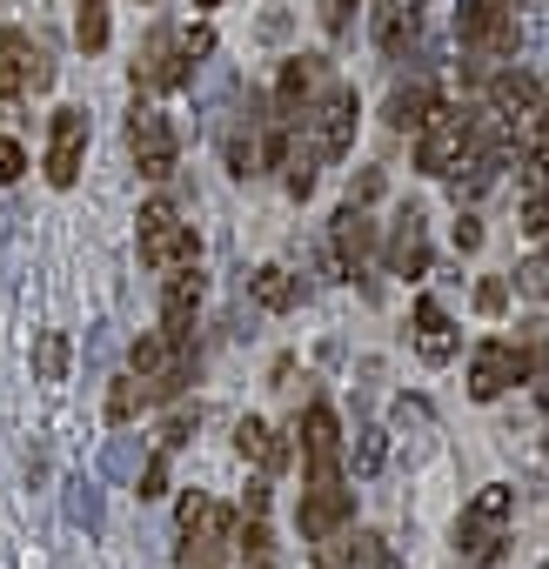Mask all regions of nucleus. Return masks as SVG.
I'll use <instances>...</instances> for the list:
<instances>
[{
    "mask_svg": "<svg viewBox=\"0 0 549 569\" xmlns=\"http://www.w3.org/2000/svg\"><path fill=\"white\" fill-rule=\"evenodd\" d=\"M228 542H234V516L221 502H208L201 489H188L181 496V549H174L181 569H221Z\"/></svg>",
    "mask_w": 549,
    "mask_h": 569,
    "instance_id": "f257e3e1",
    "label": "nucleus"
},
{
    "mask_svg": "<svg viewBox=\"0 0 549 569\" xmlns=\"http://www.w3.org/2000/svg\"><path fill=\"white\" fill-rule=\"evenodd\" d=\"M356 114H362L356 88H322V101L302 108V148L316 161H342L356 148Z\"/></svg>",
    "mask_w": 549,
    "mask_h": 569,
    "instance_id": "f03ea898",
    "label": "nucleus"
},
{
    "mask_svg": "<svg viewBox=\"0 0 549 569\" xmlns=\"http://www.w3.org/2000/svg\"><path fill=\"white\" fill-rule=\"evenodd\" d=\"M476 154V114L469 108H436L416 128V168L422 174H456Z\"/></svg>",
    "mask_w": 549,
    "mask_h": 569,
    "instance_id": "7ed1b4c3",
    "label": "nucleus"
},
{
    "mask_svg": "<svg viewBox=\"0 0 549 569\" xmlns=\"http://www.w3.org/2000/svg\"><path fill=\"white\" fill-rule=\"evenodd\" d=\"M509 509H516V489H502V482L476 489V502H469L462 522H456V549H462L469 562H496V556H502V522H509Z\"/></svg>",
    "mask_w": 549,
    "mask_h": 569,
    "instance_id": "20e7f679",
    "label": "nucleus"
},
{
    "mask_svg": "<svg viewBox=\"0 0 549 569\" xmlns=\"http://www.w3.org/2000/svg\"><path fill=\"white\" fill-rule=\"evenodd\" d=\"M48 81H54V61L34 48V34H21V28L0 34V108H14V101L41 94Z\"/></svg>",
    "mask_w": 549,
    "mask_h": 569,
    "instance_id": "39448f33",
    "label": "nucleus"
},
{
    "mask_svg": "<svg viewBox=\"0 0 549 569\" xmlns=\"http://www.w3.org/2000/svg\"><path fill=\"white\" fill-rule=\"evenodd\" d=\"M134 88L141 94H174V88H188V48H181V34L161 21V28H148V41H141V54H134Z\"/></svg>",
    "mask_w": 549,
    "mask_h": 569,
    "instance_id": "423d86ee",
    "label": "nucleus"
},
{
    "mask_svg": "<svg viewBox=\"0 0 549 569\" xmlns=\"http://www.w3.org/2000/svg\"><path fill=\"white\" fill-rule=\"evenodd\" d=\"M141 261L148 268H181V261H194V228L174 214V201H148L141 208Z\"/></svg>",
    "mask_w": 549,
    "mask_h": 569,
    "instance_id": "0eeeda50",
    "label": "nucleus"
},
{
    "mask_svg": "<svg viewBox=\"0 0 549 569\" xmlns=\"http://www.w3.org/2000/svg\"><path fill=\"white\" fill-rule=\"evenodd\" d=\"M128 148H134V168L148 174V181H168L174 174V128H168V114L161 108H148V101H134V114H128Z\"/></svg>",
    "mask_w": 549,
    "mask_h": 569,
    "instance_id": "6e6552de",
    "label": "nucleus"
},
{
    "mask_svg": "<svg viewBox=\"0 0 549 569\" xmlns=\"http://www.w3.org/2000/svg\"><path fill=\"white\" fill-rule=\"evenodd\" d=\"M529 349L536 342H482L469 356V396L476 402H496L509 382H529Z\"/></svg>",
    "mask_w": 549,
    "mask_h": 569,
    "instance_id": "1a4fd4ad",
    "label": "nucleus"
},
{
    "mask_svg": "<svg viewBox=\"0 0 549 569\" xmlns=\"http://www.w3.org/2000/svg\"><path fill=\"white\" fill-rule=\"evenodd\" d=\"M296 436H302V469H309V482H336V476H342V422H336V409H329V402H309V416L296 422Z\"/></svg>",
    "mask_w": 549,
    "mask_h": 569,
    "instance_id": "9d476101",
    "label": "nucleus"
},
{
    "mask_svg": "<svg viewBox=\"0 0 549 569\" xmlns=\"http://www.w3.org/2000/svg\"><path fill=\"white\" fill-rule=\"evenodd\" d=\"M81 154H88V108H61L48 128V181L74 188L81 181Z\"/></svg>",
    "mask_w": 549,
    "mask_h": 569,
    "instance_id": "9b49d317",
    "label": "nucleus"
},
{
    "mask_svg": "<svg viewBox=\"0 0 549 569\" xmlns=\"http://www.w3.org/2000/svg\"><path fill=\"white\" fill-rule=\"evenodd\" d=\"M349 516H356V489H342V476H336V482H316V489H302V509H296V522H302V542H322V536L349 529Z\"/></svg>",
    "mask_w": 549,
    "mask_h": 569,
    "instance_id": "f8f14e48",
    "label": "nucleus"
},
{
    "mask_svg": "<svg viewBox=\"0 0 549 569\" xmlns=\"http://www.w3.org/2000/svg\"><path fill=\"white\" fill-rule=\"evenodd\" d=\"M322 81H329V61L322 54H296V61H282V81H274L268 108L282 114V121H302V108L322 94Z\"/></svg>",
    "mask_w": 549,
    "mask_h": 569,
    "instance_id": "ddd939ff",
    "label": "nucleus"
},
{
    "mask_svg": "<svg viewBox=\"0 0 549 569\" xmlns=\"http://www.w3.org/2000/svg\"><path fill=\"white\" fill-rule=\"evenodd\" d=\"M194 309H201V268L181 261V268H168V281H161V329H168V342H188Z\"/></svg>",
    "mask_w": 549,
    "mask_h": 569,
    "instance_id": "4468645a",
    "label": "nucleus"
},
{
    "mask_svg": "<svg viewBox=\"0 0 549 569\" xmlns=\"http://www.w3.org/2000/svg\"><path fill=\"white\" fill-rule=\"evenodd\" d=\"M329 254H336L342 274H362V268H369V254H376V221L362 214V201H349V208L329 221Z\"/></svg>",
    "mask_w": 549,
    "mask_h": 569,
    "instance_id": "2eb2a0df",
    "label": "nucleus"
},
{
    "mask_svg": "<svg viewBox=\"0 0 549 569\" xmlns=\"http://www.w3.org/2000/svg\"><path fill=\"white\" fill-rule=\"evenodd\" d=\"M389 274H429V228H422V208H402L396 228H389V248H382Z\"/></svg>",
    "mask_w": 549,
    "mask_h": 569,
    "instance_id": "dca6fc26",
    "label": "nucleus"
},
{
    "mask_svg": "<svg viewBox=\"0 0 549 569\" xmlns=\"http://www.w3.org/2000/svg\"><path fill=\"white\" fill-rule=\"evenodd\" d=\"M436 8V0H409V8H382V21H376V41H382V54L389 61H409V48H416V34H422V14Z\"/></svg>",
    "mask_w": 549,
    "mask_h": 569,
    "instance_id": "f3484780",
    "label": "nucleus"
},
{
    "mask_svg": "<svg viewBox=\"0 0 549 569\" xmlns=\"http://www.w3.org/2000/svg\"><path fill=\"white\" fill-rule=\"evenodd\" d=\"M542 101V88L522 74V68H489V108L509 114V121H529V108Z\"/></svg>",
    "mask_w": 549,
    "mask_h": 569,
    "instance_id": "a211bd4d",
    "label": "nucleus"
},
{
    "mask_svg": "<svg viewBox=\"0 0 549 569\" xmlns=\"http://www.w3.org/2000/svg\"><path fill=\"white\" fill-rule=\"evenodd\" d=\"M416 356L422 362H449L456 356V322H449V309L442 302H416Z\"/></svg>",
    "mask_w": 549,
    "mask_h": 569,
    "instance_id": "6ab92c4d",
    "label": "nucleus"
},
{
    "mask_svg": "<svg viewBox=\"0 0 549 569\" xmlns=\"http://www.w3.org/2000/svg\"><path fill=\"white\" fill-rule=\"evenodd\" d=\"M188 342H168V329H154V336H134V349H128V369L141 376V389L148 382H161L168 369H174V356H181Z\"/></svg>",
    "mask_w": 549,
    "mask_h": 569,
    "instance_id": "aec40b11",
    "label": "nucleus"
},
{
    "mask_svg": "<svg viewBox=\"0 0 549 569\" xmlns=\"http://www.w3.org/2000/svg\"><path fill=\"white\" fill-rule=\"evenodd\" d=\"M234 449H241L248 462H261L268 476H274V469H289V442L274 436L268 422H254V416H241V429H234Z\"/></svg>",
    "mask_w": 549,
    "mask_h": 569,
    "instance_id": "412c9836",
    "label": "nucleus"
},
{
    "mask_svg": "<svg viewBox=\"0 0 549 569\" xmlns=\"http://www.w3.org/2000/svg\"><path fill=\"white\" fill-rule=\"evenodd\" d=\"M436 108H442V101H436V88H429V81H402V88L389 94V128H402V134H409V128H422Z\"/></svg>",
    "mask_w": 549,
    "mask_h": 569,
    "instance_id": "4be33fe9",
    "label": "nucleus"
},
{
    "mask_svg": "<svg viewBox=\"0 0 549 569\" xmlns=\"http://www.w3.org/2000/svg\"><path fill=\"white\" fill-rule=\"evenodd\" d=\"M248 289H254V302H261L268 316H282V309L302 302V281H296L289 268H254V274H248Z\"/></svg>",
    "mask_w": 549,
    "mask_h": 569,
    "instance_id": "5701e85b",
    "label": "nucleus"
},
{
    "mask_svg": "<svg viewBox=\"0 0 549 569\" xmlns=\"http://www.w3.org/2000/svg\"><path fill=\"white\" fill-rule=\"evenodd\" d=\"M141 462H148L141 436H108V449H101V476H108V482H134Z\"/></svg>",
    "mask_w": 549,
    "mask_h": 569,
    "instance_id": "b1692460",
    "label": "nucleus"
},
{
    "mask_svg": "<svg viewBox=\"0 0 549 569\" xmlns=\"http://www.w3.org/2000/svg\"><path fill=\"white\" fill-rule=\"evenodd\" d=\"M68 522H74V529H88V536H101V522H108V502H101V489H94L88 476H74V482H68Z\"/></svg>",
    "mask_w": 549,
    "mask_h": 569,
    "instance_id": "393cba45",
    "label": "nucleus"
},
{
    "mask_svg": "<svg viewBox=\"0 0 549 569\" xmlns=\"http://www.w3.org/2000/svg\"><path fill=\"white\" fill-rule=\"evenodd\" d=\"M34 376L41 382H68V336L61 329H41L34 336Z\"/></svg>",
    "mask_w": 549,
    "mask_h": 569,
    "instance_id": "a878e982",
    "label": "nucleus"
},
{
    "mask_svg": "<svg viewBox=\"0 0 549 569\" xmlns=\"http://www.w3.org/2000/svg\"><path fill=\"white\" fill-rule=\"evenodd\" d=\"M234 549H241V562H248V569H261V562H274V536H268V522H261V516H248V522H234Z\"/></svg>",
    "mask_w": 549,
    "mask_h": 569,
    "instance_id": "bb28decb",
    "label": "nucleus"
},
{
    "mask_svg": "<svg viewBox=\"0 0 549 569\" xmlns=\"http://www.w3.org/2000/svg\"><path fill=\"white\" fill-rule=\"evenodd\" d=\"M141 402H148V396H141V376H114V389H108V422L128 429V422L141 416Z\"/></svg>",
    "mask_w": 549,
    "mask_h": 569,
    "instance_id": "cd10ccee",
    "label": "nucleus"
},
{
    "mask_svg": "<svg viewBox=\"0 0 549 569\" xmlns=\"http://www.w3.org/2000/svg\"><path fill=\"white\" fill-rule=\"evenodd\" d=\"M74 41H81L88 54H101V48H108V0H81V21H74Z\"/></svg>",
    "mask_w": 549,
    "mask_h": 569,
    "instance_id": "c85d7f7f",
    "label": "nucleus"
},
{
    "mask_svg": "<svg viewBox=\"0 0 549 569\" xmlns=\"http://www.w3.org/2000/svg\"><path fill=\"white\" fill-rule=\"evenodd\" d=\"M516 289H522L529 302H549V248H536V254L516 268Z\"/></svg>",
    "mask_w": 549,
    "mask_h": 569,
    "instance_id": "c756f323",
    "label": "nucleus"
},
{
    "mask_svg": "<svg viewBox=\"0 0 549 569\" xmlns=\"http://www.w3.org/2000/svg\"><path fill=\"white\" fill-rule=\"evenodd\" d=\"M529 194H549V148H529L522 154V201Z\"/></svg>",
    "mask_w": 549,
    "mask_h": 569,
    "instance_id": "7c9ffc66",
    "label": "nucleus"
},
{
    "mask_svg": "<svg viewBox=\"0 0 549 569\" xmlns=\"http://www.w3.org/2000/svg\"><path fill=\"white\" fill-rule=\"evenodd\" d=\"M194 429H201V409H174V416L161 422V442L181 449V442H194Z\"/></svg>",
    "mask_w": 549,
    "mask_h": 569,
    "instance_id": "2f4dec72",
    "label": "nucleus"
},
{
    "mask_svg": "<svg viewBox=\"0 0 549 569\" xmlns=\"http://www.w3.org/2000/svg\"><path fill=\"white\" fill-rule=\"evenodd\" d=\"M356 469H362V476L382 469V429H362V442H356Z\"/></svg>",
    "mask_w": 549,
    "mask_h": 569,
    "instance_id": "473e14b6",
    "label": "nucleus"
},
{
    "mask_svg": "<svg viewBox=\"0 0 549 569\" xmlns=\"http://www.w3.org/2000/svg\"><path fill=\"white\" fill-rule=\"evenodd\" d=\"M21 168H28L21 141H8V134H0V188H8V181H21Z\"/></svg>",
    "mask_w": 549,
    "mask_h": 569,
    "instance_id": "72a5a7b5",
    "label": "nucleus"
},
{
    "mask_svg": "<svg viewBox=\"0 0 549 569\" xmlns=\"http://www.w3.org/2000/svg\"><path fill=\"white\" fill-rule=\"evenodd\" d=\"M134 482H141V496H161V489H168V456H148Z\"/></svg>",
    "mask_w": 549,
    "mask_h": 569,
    "instance_id": "f704fd0d",
    "label": "nucleus"
},
{
    "mask_svg": "<svg viewBox=\"0 0 549 569\" xmlns=\"http://www.w3.org/2000/svg\"><path fill=\"white\" fill-rule=\"evenodd\" d=\"M522 228L549 241V194H529V201H522Z\"/></svg>",
    "mask_w": 549,
    "mask_h": 569,
    "instance_id": "c9c22d12",
    "label": "nucleus"
},
{
    "mask_svg": "<svg viewBox=\"0 0 549 569\" xmlns=\"http://www.w3.org/2000/svg\"><path fill=\"white\" fill-rule=\"evenodd\" d=\"M529 382H536V396L549 402V336H542V342L529 349Z\"/></svg>",
    "mask_w": 549,
    "mask_h": 569,
    "instance_id": "e433bc0d",
    "label": "nucleus"
},
{
    "mask_svg": "<svg viewBox=\"0 0 549 569\" xmlns=\"http://www.w3.org/2000/svg\"><path fill=\"white\" fill-rule=\"evenodd\" d=\"M476 309H482V316H502V309H509V289H502V281H482V289H476Z\"/></svg>",
    "mask_w": 549,
    "mask_h": 569,
    "instance_id": "4c0bfd02",
    "label": "nucleus"
},
{
    "mask_svg": "<svg viewBox=\"0 0 549 569\" xmlns=\"http://www.w3.org/2000/svg\"><path fill=\"white\" fill-rule=\"evenodd\" d=\"M456 248H462V254L482 248V221H476V214H456Z\"/></svg>",
    "mask_w": 549,
    "mask_h": 569,
    "instance_id": "58836bf2",
    "label": "nucleus"
},
{
    "mask_svg": "<svg viewBox=\"0 0 549 569\" xmlns=\"http://www.w3.org/2000/svg\"><path fill=\"white\" fill-rule=\"evenodd\" d=\"M181 48H188V61H194V54H214V28H188Z\"/></svg>",
    "mask_w": 549,
    "mask_h": 569,
    "instance_id": "ea45409f",
    "label": "nucleus"
},
{
    "mask_svg": "<svg viewBox=\"0 0 549 569\" xmlns=\"http://www.w3.org/2000/svg\"><path fill=\"white\" fill-rule=\"evenodd\" d=\"M376 194H382V174H376V168H362V174H356V188H349V201H376Z\"/></svg>",
    "mask_w": 549,
    "mask_h": 569,
    "instance_id": "a19ab883",
    "label": "nucleus"
},
{
    "mask_svg": "<svg viewBox=\"0 0 549 569\" xmlns=\"http://www.w3.org/2000/svg\"><path fill=\"white\" fill-rule=\"evenodd\" d=\"M248 516H268V476H261V482H248Z\"/></svg>",
    "mask_w": 549,
    "mask_h": 569,
    "instance_id": "79ce46f5",
    "label": "nucleus"
},
{
    "mask_svg": "<svg viewBox=\"0 0 549 569\" xmlns=\"http://www.w3.org/2000/svg\"><path fill=\"white\" fill-rule=\"evenodd\" d=\"M376 569H409V562H402L396 549H382V556H376Z\"/></svg>",
    "mask_w": 549,
    "mask_h": 569,
    "instance_id": "37998d69",
    "label": "nucleus"
},
{
    "mask_svg": "<svg viewBox=\"0 0 549 569\" xmlns=\"http://www.w3.org/2000/svg\"><path fill=\"white\" fill-rule=\"evenodd\" d=\"M194 8H221V0H194Z\"/></svg>",
    "mask_w": 549,
    "mask_h": 569,
    "instance_id": "c03bdc74",
    "label": "nucleus"
},
{
    "mask_svg": "<svg viewBox=\"0 0 549 569\" xmlns=\"http://www.w3.org/2000/svg\"><path fill=\"white\" fill-rule=\"evenodd\" d=\"M148 8H161V0H148Z\"/></svg>",
    "mask_w": 549,
    "mask_h": 569,
    "instance_id": "a18cd8bd",
    "label": "nucleus"
},
{
    "mask_svg": "<svg viewBox=\"0 0 549 569\" xmlns=\"http://www.w3.org/2000/svg\"><path fill=\"white\" fill-rule=\"evenodd\" d=\"M542 569H549V562H542Z\"/></svg>",
    "mask_w": 549,
    "mask_h": 569,
    "instance_id": "49530a36",
    "label": "nucleus"
},
{
    "mask_svg": "<svg viewBox=\"0 0 549 569\" xmlns=\"http://www.w3.org/2000/svg\"><path fill=\"white\" fill-rule=\"evenodd\" d=\"M261 569H268V562H261Z\"/></svg>",
    "mask_w": 549,
    "mask_h": 569,
    "instance_id": "de8ad7c7",
    "label": "nucleus"
}]
</instances>
